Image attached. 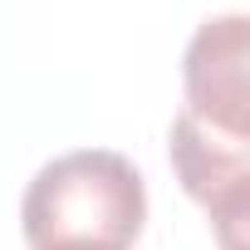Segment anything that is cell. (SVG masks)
Listing matches in <instances>:
<instances>
[{
	"instance_id": "3",
	"label": "cell",
	"mask_w": 250,
	"mask_h": 250,
	"mask_svg": "<svg viewBox=\"0 0 250 250\" xmlns=\"http://www.w3.org/2000/svg\"><path fill=\"white\" fill-rule=\"evenodd\" d=\"M245 15H221L206 20L182 59V83H187V108L196 123L221 128L230 138H250V83H245Z\"/></svg>"
},
{
	"instance_id": "2",
	"label": "cell",
	"mask_w": 250,
	"mask_h": 250,
	"mask_svg": "<svg viewBox=\"0 0 250 250\" xmlns=\"http://www.w3.org/2000/svg\"><path fill=\"white\" fill-rule=\"evenodd\" d=\"M172 167L182 191L221 230V250H240V230L250 211V138H230L221 128L196 123L191 113H177Z\"/></svg>"
},
{
	"instance_id": "4",
	"label": "cell",
	"mask_w": 250,
	"mask_h": 250,
	"mask_svg": "<svg viewBox=\"0 0 250 250\" xmlns=\"http://www.w3.org/2000/svg\"><path fill=\"white\" fill-rule=\"evenodd\" d=\"M54 250H108V245H54Z\"/></svg>"
},
{
	"instance_id": "1",
	"label": "cell",
	"mask_w": 250,
	"mask_h": 250,
	"mask_svg": "<svg viewBox=\"0 0 250 250\" xmlns=\"http://www.w3.org/2000/svg\"><path fill=\"white\" fill-rule=\"evenodd\" d=\"M147 221L143 172L108 147H83L44 162L20 201L30 250L54 245H108L128 250Z\"/></svg>"
}]
</instances>
